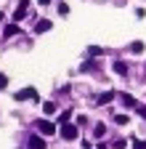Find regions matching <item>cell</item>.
<instances>
[{"label": "cell", "instance_id": "52a82bcc", "mask_svg": "<svg viewBox=\"0 0 146 149\" xmlns=\"http://www.w3.org/2000/svg\"><path fill=\"white\" fill-rule=\"evenodd\" d=\"M112 96H114V93H112V91H106V93H101V96L96 99V104H109V101H112Z\"/></svg>", "mask_w": 146, "mask_h": 149}, {"label": "cell", "instance_id": "9a60e30c", "mask_svg": "<svg viewBox=\"0 0 146 149\" xmlns=\"http://www.w3.org/2000/svg\"><path fill=\"white\" fill-rule=\"evenodd\" d=\"M127 120H130V117H127V115H114V123H117V125H125Z\"/></svg>", "mask_w": 146, "mask_h": 149}, {"label": "cell", "instance_id": "8992f818", "mask_svg": "<svg viewBox=\"0 0 146 149\" xmlns=\"http://www.w3.org/2000/svg\"><path fill=\"white\" fill-rule=\"evenodd\" d=\"M29 149H45V141L37 139V136H32V139H29Z\"/></svg>", "mask_w": 146, "mask_h": 149}, {"label": "cell", "instance_id": "d6986e66", "mask_svg": "<svg viewBox=\"0 0 146 149\" xmlns=\"http://www.w3.org/2000/svg\"><path fill=\"white\" fill-rule=\"evenodd\" d=\"M136 109H138V115H141V117L146 120V107H136Z\"/></svg>", "mask_w": 146, "mask_h": 149}, {"label": "cell", "instance_id": "ac0fdd59", "mask_svg": "<svg viewBox=\"0 0 146 149\" xmlns=\"http://www.w3.org/2000/svg\"><path fill=\"white\" fill-rule=\"evenodd\" d=\"M133 149H146V141H133Z\"/></svg>", "mask_w": 146, "mask_h": 149}, {"label": "cell", "instance_id": "4fadbf2b", "mask_svg": "<svg viewBox=\"0 0 146 149\" xmlns=\"http://www.w3.org/2000/svg\"><path fill=\"white\" fill-rule=\"evenodd\" d=\"M101 53H104V51H101L98 45H90V48H88V56H101Z\"/></svg>", "mask_w": 146, "mask_h": 149}, {"label": "cell", "instance_id": "3957f363", "mask_svg": "<svg viewBox=\"0 0 146 149\" xmlns=\"http://www.w3.org/2000/svg\"><path fill=\"white\" fill-rule=\"evenodd\" d=\"M37 128H40V133H43V136H53V133H56V125H53L51 120H40Z\"/></svg>", "mask_w": 146, "mask_h": 149}, {"label": "cell", "instance_id": "30bf717a", "mask_svg": "<svg viewBox=\"0 0 146 149\" xmlns=\"http://www.w3.org/2000/svg\"><path fill=\"white\" fill-rule=\"evenodd\" d=\"M114 72L117 74H127V64L125 61H114Z\"/></svg>", "mask_w": 146, "mask_h": 149}, {"label": "cell", "instance_id": "ffe728a7", "mask_svg": "<svg viewBox=\"0 0 146 149\" xmlns=\"http://www.w3.org/2000/svg\"><path fill=\"white\" fill-rule=\"evenodd\" d=\"M29 6V0H19V8H27Z\"/></svg>", "mask_w": 146, "mask_h": 149}, {"label": "cell", "instance_id": "e0dca14e", "mask_svg": "<svg viewBox=\"0 0 146 149\" xmlns=\"http://www.w3.org/2000/svg\"><path fill=\"white\" fill-rule=\"evenodd\" d=\"M3 88H8V77H6V74H0V91H3Z\"/></svg>", "mask_w": 146, "mask_h": 149}, {"label": "cell", "instance_id": "5b68a950", "mask_svg": "<svg viewBox=\"0 0 146 149\" xmlns=\"http://www.w3.org/2000/svg\"><path fill=\"white\" fill-rule=\"evenodd\" d=\"M48 29H51V22H48V19H43V22L35 24V32H37V35H40V32H48Z\"/></svg>", "mask_w": 146, "mask_h": 149}, {"label": "cell", "instance_id": "7c38bea8", "mask_svg": "<svg viewBox=\"0 0 146 149\" xmlns=\"http://www.w3.org/2000/svg\"><path fill=\"white\" fill-rule=\"evenodd\" d=\"M43 112H45V115H53V112H56V104H53V101H45L43 104Z\"/></svg>", "mask_w": 146, "mask_h": 149}, {"label": "cell", "instance_id": "2e32d148", "mask_svg": "<svg viewBox=\"0 0 146 149\" xmlns=\"http://www.w3.org/2000/svg\"><path fill=\"white\" fill-rule=\"evenodd\" d=\"M59 13H61V16H66V13H69V6H66V3H61V6H59Z\"/></svg>", "mask_w": 146, "mask_h": 149}, {"label": "cell", "instance_id": "44dd1931", "mask_svg": "<svg viewBox=\"0 0 146 149\" xmlns=\"http://www.w3.org/2000/svg\"><path fill=\"white\" fill-rule=\"evenodd\" d=\"M0 22H3V13H0Z\"/></svg>", "mask_w": 146, "mask_h": 149}, {"label": "cell", "instance_id": "8fae6325", "mask_svg": "<svg viewBox=\"0 0 146 149\" xmlns=\"http://www.w3.org/2000/svg\"><path fill=\"white\" fill-rule=\"evenodd\" d=\"M24 16H27V8H16L13 11V22H21Z\"/></svg>", "mask_w": 146, "mask_h": 149}, {"label": "cell", "instance_id": "5bb4252c", "mask_svg": "<svg viewBox=\"0 0 146 149\" xmlns=\"http://www.w3.org/2000/svg\"><path fill=\"white\" fill-rule=\"evenodd\" d=\"M69 117H72V112L66 109V112H61V117H59V123H61V125H66V123H69Z\"/></svg>", "mask_w": 146, "mask_h": 149}, {"label": "cell", "instance_id": "ba28073f", "mask_svg": "<svg viewBox=\"0 0 146 149\" xmlns=\"http://www.w3.org/2000/svg\"><path fill=\"white\" fill-rule=\"evenodd\" d=\"M19 32H21V29H19V27H16V24H8L3 35H6V37H13V35H19Z\"/></svg>", "mask_w": 146, "mask_h": 149}, {"label": "cell", "instance_id": "6da1fadb", "mask_svg": "<svg viewBox=\"0 0 146 149\" xmlns=\"http://www.w3.org/2000/svg\"><path fill=\"white\" fill-rule=\"evenodd\" d=\"M13 99H16V101H29V99H37V91H35V88H21ZM37 101H40V99H37Z\"/></svg>", "mask_w": 146, "mask_h": 149}, {"label": "cell", "instance_id": "7402d4cb", "mask_svg": "<svg viewBox=\"0 0 146 149\" xmlns=\"http://www.w3.org/2000/svg\"><path fill=\"white\" fill-rule=\"evenodd\" d=\"M40 3H48V0H40Z\"/></svg>", "mask_w": 146, "mask_h": 149}, {"label": "cell", "instance_id": "9c48e42d", "mask_svg": "<svg viewBox=\"0 0 146 149\" xmlns=\"http://www.w3.org/2000/svg\"><path fill=\"white\" fill-rule=\"evenodd\" d=\"M143 48H146V45H143L141 40H133V43H130V51H133V53H143Z\"/></svg>", "mask_w": 146, "mask_h": 149}, {"label": "cell", "instance_id": "277c9868", "mask_svg": "<svg viewBox=\"0 0 146 149\" xmlns=\"http://www.w3.org/2000/svg\"><path fill=\"white\" fill-rule=\"evenodd\" d=\"M120 99H122V104H125L127 109H133V107H138V101H136V99L130 96V93H122V96H120Z\"/></svg>", "mask_w": 146, "mask_h": 149}, {"label": "cell", "instance_id": "7a4b0ae2", "mask_svg": "<svg viewBox=\"0 0 146 149\" xmlns=\"http://www.w3.org/2000/svg\"><path fill=\"white\" fill-rule=\"evenodd\" d=\"M61 139H66V141H72V139H77V125H61Z\"/></svg>", "mask_w": 146, "mask_h": 149}]
</instances>
